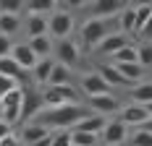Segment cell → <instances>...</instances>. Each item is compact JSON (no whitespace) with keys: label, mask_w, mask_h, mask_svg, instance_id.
<instances>
[{"label":"cell","mask_w":152,"mask_h":146,"mask_svg":"<svg viewBox=\"0 0 152 146\" xmlns=\"http://www.w3.org/2000/svg\"><path fill=\"white\" fill-rule=\"evenodd\" d=\"M118 24H121V34H134L137 31V8H121L118 13Z\"/></svg>","instance_id":"obj_22"},{"label":"cell","mask_w":152,"mask_h":146,"mask_svg":"<svg viewBox=\"0 0 152 146\" xmlns=\"http://www.w3.org/2000/svg\"><path fill=\"white\" fill-rule=\"evenodd\" d=\"M53 68H55V60L50 58H42L37 60V65H34V81L39 84V86H47V81H50V73H53Z\"/></svg>","instance_id":"obj_21"},{"label":"cell","mask_w":152,"mask_h":146,"mask_svg":"<svg viewBox=\"0 0 152 146\" xmlns=\"http://www.w3.org/2000/svg\"><path fill=\"white\" fill-rule=\"evenodd\" d=\"M21 68H18V63L13 58H0V76H5V78H11V81H21Z\"/></svg>","instance_id":"obj_25"},{"label":"cell","mask_w":152,"mask_h":146,"mask_svg":"<svg viewBox=\"0 0 152 146\" xmlns=\"http://www.w3.org/2000/svg\"><path fill=\"white\" fill-rule=\"evenodd\" d=\"M42 104L47 110L50 107H66V104H79L74 86H47L42 94Z\"/></svg>","instance_id":"obj_3"},{"label":"cell","mask_w":152,"mask_h":146,"mask_svg":"<svg viewBox=\"0 0 152 146\" xmlns=\"http://www.w3.org/2000/svg\"><path fill=\"white\" fill-rule=\"evenodd\" d=\"M55 55H58V63H61V65H66V68L79 65V60H81L79 44H76L74 39H61V42L55 44Z\"/></svg>","instance_id":"obj_6"},{"label":"cell","mask_w":152,"mask_h":146,"mask_svg":"<svg viewBox=\"0 0 152 146\" xmlns=\"http://www.w3.org/2000/svg\"><path fill=\"white\" fill-rule=\"evenodd\" d=\"M142 131H147V133H152V117H150V120H147V123H144V125H142Z\"/></svg>","instance_id":"obj_41"},{"label":"cell","mask_w":152,"mask_h":146,"mask_svg":"<svg viewBox=\"0 0 152 146\" xmlns=\"http://www.w3.org/2000/svg\"><path fill=\"white\" fill-rule=\"evenodd\" d=\"M89 11H92V18L110 21V18H118V13H121V5H118V3H113V0H102V3H94Z\"/></svg>","instance_id":"obj_17"},{"label":"cell","mask_w":152,"mask_h":146,"mask_svg":"<svg viewBox=\"0 0 152 146\" xmlns=\"http://www.w3.org/2000/svg\"><path fill=\"white\" fill-rule=\"evenodd\" d=\"M118 63H139V50L134 44H126L123 50L113 55V65H118Z\"/></svg>","instance_id":"obj_28"},{"label":"cell","mask_w":152,"mask_h":146,"mask_svg":"<svg viewBox=\"0 0 152 146\" xmlns=\"http://www.w3.org/2000/svg\"><path fill=\"white\" fill-rule=\"evenodd\" d=\"M0 120H5V107H3V102H0Z\"/></svg>","instance_id":"obj_42"},{"label":"cell","mask_w":152,"mask_h":146,"mask_svg":"<svg viewBox=\"0 0 152 146\" xmlns=\"http://www.w3.org/2000/svg\"><path fill=\"white\" fill-rule=\"evenodd\" d=\"M47 21H50V37L58 39V42L61 39H68V34L74 31V13L71 11H58L55 8Z\"/></svg>","instance_id":"obj_4"},{"label":"cell","mask_w":152,"mask_h":146,"mask_svg":"<svg viewBox=\"0 0 152 146\" xmlns=\"http://www.w3.org/2000/svg\"><path fill=\"white\" fill-rule=\"evenodd\" d=\"M144 107H147V112H150V117H152V102H150V104H144Z\"/></svg>","instance_id":"obj_43"},{"label":"cell","mask_w":152,"mask_h":146,"mask_svg":"<svg viewBox=\"0 0 152 146\" xmlns=\"http://www.w3.org/2000/svg\"><path fill=\"white\" fill-rule=\"evenodd\" d=\"M131 99H134V104H150L152 102V81H139L137 86H131Z\"/></svg>","instance_id":"obj_24"},{"label":"cell","mask_w":152,"mask_h":146,"mask_svg":"<svg viewBox=\"0 0 152 146\" xmlns=\"http://www.w3.org/2000/svg\"><path fill=\"white\" fill-rule=\"evenodd\" d=\"M137 37H142V39H144V44H150V42H152V18L147 21V26H144V29L139 31Z\"/></svg>","instance_id":"obj_37"},{"label":"cell","mask_w":152,"mask_h":146,"mask_svg":"<svg viewBox=\"0 0 152 146\" xmlns=\"http://www.w3.org/2000/svg\"><path fill=\"white\" fill-rule=\"evenodd\" d=\"M131 146H152V133L139 128V131L131 136Z\"/></svg>","instance_id":"obj_33"},{"label":"cell","mask_w":152,"mask_h":146,"mask_svg":"<svg viewBox=\"0 0 152 146\" xmlns=\"http://www.w3.org/2000/svg\"><path fill=\"white\" fill-rule=\"evenodd\" d=\"M89 107L92 112H97V115H113V112H118V99L113 97V94H100V97H89Z\"/></svg>","instance_id":"obj_12"},{"label":"cell","mask_w":152,"mask_h":146,"mask_svg":"<svg viewBox=\"0 0 152 146\" xmlns=\"http://www.w3.org/2000/svg\"><path fill=\"white\" fill-rule=\"evenodd\" d=\"M100 136H102V141L107 146H121L129 138V125H123L121 120H107Z\"/></svg>","instance_id":"obj_8"},{"label":"cell","mask_w":152,"mask_h":146,"mask_svg":"<svg viewBox=\"0 0 152 146\" xmlns=\"http://www.w3.org/2000/svg\"><path fill=\"white\" fill-rule=\"evenodd\" d=\"M100 136L94 133H79V131H71V144L74 146H97Z\"/></svg>","instance_id":"obj_29"},{"label":"cell","mask_w":152,"mask_h":146,"mask_svg":"<svg viewBox=\"0 0 152 146\" xmlns=\"http://www.w3.org/2000/svg\"><path fill=\"white\" fill-rule=\"evenodd\" d=\"M92 110H87L84 104H66V107H50V110H39L37 117L31 120V123H39V125H45L47 131L50 128H58V131H71L76 123L81 120V117H87Z\"/></svg>","instance_id":"obj_1"},{"label":"cell","mask_w":152,"mask_h":146,"mask_svg":"<svg viewBox=\"0 0 152 146\" xmlns=\"http://www.w3.org/2000/svg\"><path fill=\"white\" fill-rule=\"evenodd\" d=\"M31 146H53V133H50L47 138H42V141H37V144H31Z\"/></svg>","instance_id":"obj_40"},{"label":"cell","mask_w":152,"mask_h":146,"mask_svg":"<svg viewBox=\"0 0 152 146\" xmlns=\"http://www.w3.org/2000/svg\"><path fill=\"white\" fill-rule=\"evenodd\" d=\"M110 65H113V63H110ZM115 71L121 73L129 84H139V81H142V76H144V68H142L139 63H118V65H115Z\"/></svg>","instance_id":"obj_18"},{"label":"cell","mask_w":152,"mask_h":146,"mask_svg":"<svg viewBox=\"0 0 152 146\" xmlns=\"http://www.w3.org/2000/svg\"><path fill=\"white\" fill-rule=\"evenodd\" d=\"M24 31H26V37H29V39L42 37V34H50V21H47V16H26Z\"/></svg>","instance_id":"obj_15"},{"label":"cell","mask_w":152,"mask_h":146,"mask_svg":"<svg viewBox=\"0 0 152 146\" xmlns=\"http://www.w3.org/2000/svg\"><path fill=\"white\" fill-rule=\"evenodd\" d=\"M39 104H42V97H37L34 91H26L24 104H21V123H31V120L37 117V112L42 110Z\"/></svg>","instance_id":"obj_16"},{"label":"cell","mask_w":152,"mask_h":146,"mask_svg":"<svg viewBox=\"0 0 152 146\" xmlns=\"http://www.w3.org/2000/svg\"><path fill=\"white\" fill-rule=\"evenodd\" d=\"M29 47L31 52L37 55V58H50V52H53V37L50 34H42V37H34V39H29Z\"/></svg>","instance_id":"obj_20"},{"label":"cell","mask_w":152,"mask_h":146,"mask_svg":"<svg viewBox=\"0 0 152 146\" xmlns=\"http://www.w3.org/2000/svg\"><path fill=\"white\" fill-rule=\"evenodd\" d=\"M110 34V24L102 18H87L81 26V44L87 50H97V44Z\"/></svg>","instance_id":"obj_2"},{"label":"cell","mask_w":152,"mask_h":146,"mask_svg":"<svg viewBox=\"0 0 152 146\" xmlns=\"http://www.w3.org/2000/svg\"><path fill=\"white\" fill-rule=\"evenodd\" d=\"M79 86H81V91H84L87 97H100V94H110V86L105 84V78H102V76H100L97 71L84 73V76H81V81H79Z\"/></svg>","instance_id":"obj_7"},{"label":"cell","mask_w":152,"mask_h":146,"mask_svg":"<svg viewBox=\"0 0 152 146\" xmlns=\"http://www.w3.org/2000/svg\"><path fill=\"white\" fill-rule=\"evenodd\" d=\"M11 128H13V125H11V123H5V120H0V141H3V138H5V136H11Z\"/></svg>","instance_id":"obj_39"},{"label":"cell","mask_w":152,"mask_h":146,"mask_svg":"<svg viewBox=\"0 0 152 146\" xmlns=\"http://www.w3.org/2000/svg\"><path fill=\"white\" fill-rule=\"evenodd\" d=\"M11 58L18 63V68L21 71H34V65H37V55L31 52V47H29V42H16L13 44V52H11Z\"/></svg>","instance_id":"obj_9"},{"label":"cell","mask_w":152,"mask_h":146,"mask_svg":"<svg viewBox=\"0 0 152 146\" xmlns=\"http://www.w3.org/2000/svg\"><path fill=\"white\" fill-rule=\"evenodd\" d=\"M126 44H129L126 34H121V31H110L105 39L97 44V52H100V55H110V58H113V55H115L118 50H123Z\"/></svg>","instance_id":"obj_11"},{"label":"cell","mask_w":152,"mask_h":146,"mask_svg":"<svg viewBox=\"0 0 152 146\" xmlns=\"http://www.w3.org/2000/svg\"><path fill=\"white\" fill-rule=\"evenodd\" d=\"M71 81H74L71 68H66V65H61V63H55V68H53V73H50L47 86H71Z\"/></svg>","instance_id":"obj_19"},{"label":"cell","mask_w":152,"mask_h":146,"mask_svg":"<svg viewBox=\"0 0 152 146\" xmlns=\"http://www.w3.org/2000/svg\"><path fill=\"white\" fill-rule=\"evenodd\" d=\"M139 50V65L142 68H152V44H142Z\"/></svg>","instance_id":"obj_32"},{"label":"cell","mask_w":152,"mask_h":146,"mask_svg":"<svg viewBox=\"0 0 152 146\" xmlns=\"http://www.w3.org/2000/svg\"><path fill=\"white\" fill-rule=\"evenodd\" d=\"M53 146H74L71 144V131H55L53 133Z\"/></svg>","instance_id":"obj_34"},{"label":"cell","mask_w":152,"mask_h":146,"mask_svg":"<svg viewBox=\"0 0 152 146\" xmlns=\"http://www.w3.org/2000/svg\"><path fill=\"white\" fill-rule=\"evenodd\" d=\"M105 123H107V117L97 115V112H89L87 117H81V120L76 123L71 131H79V133H94V136H100V133H102V128H105Z\"/></svg>","instance_id":"obj_13"},{"label":"cell","mask_w":152,"mask_h":146,"mask_svg":"<svg viewBox=\"0 0 152 146\" xmlns=\"http://www.w3.org/2000/svg\"><path fill=\"white\" fill-rule=\"evenodd\" d=\"M11 52H13V39L0 34V58H11Z\"/></svg>","instance_id":"obj_35"},{"label":"cell","mask_w":152,"mask_h":146,"mask_svg":"<svg viewBox=\"0 0 152 146\" xmlns=\"http://www.w3.org/2000/svg\"><path fill=\"white\" fill-rule=\"evenodd\" d=\"M0 13H11V16H21L24 13V3H11V0H0Z\"/></svg>","instance_id":"obj_31"},{"label":"cell","mask_w":152,"mask_h":146,"mask_svg":"<svg viewBox=\"0 0 152 146\" xmlns=\"http://www.w3.org/2000/svg\"><path fill=\"white\" fill-rule=\"evenodd\" d=\"M50 133L53 131H47L45 125H39V123H26L21 128V144L31 146V144H37V141H42V138H47Z\"/></svg>","instance_id":"obj_14"},{"label":"cell","mask_w":152,"mask_h":146,"mask_svg":"<svg viewBox=\"0 0 152 146\" xmlns=\"http://www.w3.org/2000/svg\"><path fill=\"white\" fill-rule=\"evenodd\" d=\"M13 86H18V84H16V81H11V78H5V76H0V99H3V97H5Z\"/></svg>","instance_id":"obj_36"},{"label":"cell","mask_w":152,"mask_h":146,"mask_svg":"<svg viewBox=\"0 0 152 146\" xmlns=\"http://www.w3.org/2000/svg\"><path fill=\"white\" fill-rule=\"evenodd\" d=\"M0 146H21V138H16L13 133H11V136H5V138L0 141Z\"/></svg>","instance_id":"obj_38"},{"label":"cell","mask_w":152,"mask_h":146,"mask_svg":"<svg viewBox=\"0 0 152 146\" xmlns=\"http://www.w3.org/2000/svg\"><path fill=\"white\" fill-rule=\"evenodd\" d=\"M55 11V5L53 3H47V0H34V3H24V13L26 16H47Z\"/></svg>","instance_id":"obj_27"},{"label":"cell","mask_w":152,"mask_h":146,"mask_svg":"<svg viewBox=\"0 0 152 146\" xmlns=\"http://www.w3.org/2000/svg\"><path fill=\"white\" fill-rule=\"evenodd\" d=\"M97 73H100V76L105 78V84H107L110 89H113V86H131V84H129V81L123 78L121 73L115 71V65H110V63H107V65H102V68H100Z\"/></svg>","instance_id":"obj_23"},{"label":"cell","mask_w":152,"mask_h":146,"mask_svg":"<svg viewBox=\"0 0 152 146\" xmlns=\"http://www.w3.org/2000/svg\"><path fill=\"white\" fill-rule=\"evenodd\" d=\"M147 120H150V112H147L144 104H126L121 110V123L123 125H137V128H142Z\"/></svg>","instance_id":"obj_10"},{"label":"cell","mask_w":152,"mask_h":146,"mask_svg":"<svg viewBox=\"0 0 152 146\" xmlns=\"http://www.w3.org/2000/svg\"><path fill=\"white\" fill-rule=\"evenodd\" d=\"M21 29V16H11V13H0V34L13 37Z\"/></svg>","instance_id":"obj_26"},{"label":"cell","mask_w":152,"mask_h":146,"mask_svg":"<svg viewBox=\"0 0 152 146\" xmlns=\"http://www.w3.org/2000/svg\"><path fill=\"white\" fill-rule=\"evenodd\" d=\"M150 18H152V5H142V8H137V31H134V34H139V31L144 29Z\"/></svg>","instance_id":"obj_30"},{"label":"cell","mask_w":152,"mask_h":146,"mask_svg":"<svg viewBox=\"0 0 152 146\" xmlns=\"http://www.w3.org/2000/svg\"><path fill=\"white\" fill-rule=\"evenodd\" d=\"M24 97H26V89L18 84V86H13L3 99H0L3 107H5V123L13 125V123L21 120V104H24Z\"/></svg>","instance_id":"obj_5"}]
</instances>
